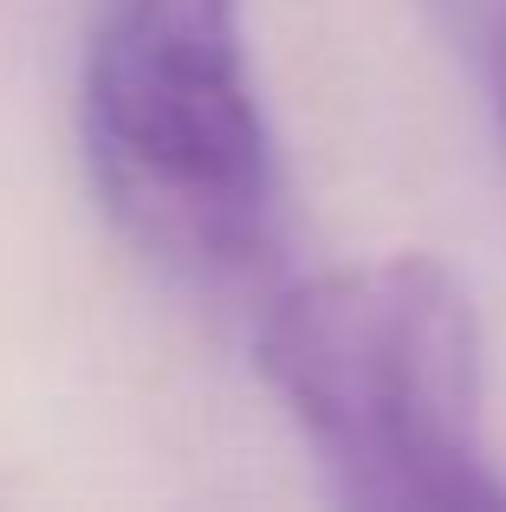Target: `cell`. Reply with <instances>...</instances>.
Listing matches in <instances>:
<instances>
[{
  "mask_svg": "<svg viewBox=\"0 0 506 512\" xmlns=\"http://www.w3.org/2000/svg\"><path fill=\"white\" fill-rule=\"evenodd\" d=\"M253 363L344 506H506L481 441V318L455 266L390 253L299 279L266 305Z\"/></svg>",
  "mask_w": 506,
  "mask_h": 512,
  "instance_id": "obj_1",
  "label": "cell"
},
{
  "mask_svg": "<svg viewBox=\"0 0 506 512\" xmlns=\"http://www.w3.org/2000/svg\"><path fill=\"white\" fill-rule=\"evenodd\" d=\"M78 143L104 214L143 260L195 286L260 266L279 169L241 0H98Z\"/></svg>",
  "mask_w": 506,
  "mask_h": 512,
  "instance_id": "obj_2",
  "label": "cell"
}]
</instances>
